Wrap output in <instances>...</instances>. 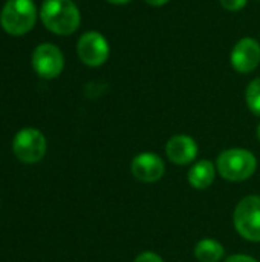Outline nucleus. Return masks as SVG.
Instances as JSON below:
<instances>
[{"instance_id":"nucleus-1","label":"nucleus","mask_w":260,"mask_h":262,"mask_svg":"<svg viewBox=\"0 0 260 262\" xmlns=\"http://www.w3.org/2000/svg\"><path fill=\"white\" fill-rule=\"evenodd\" d=\"M40 18L46 29L57 35L74 34L81 21L80 11L72 0H44Z\"/></svg>"},{"instance_id":"nucleus-2","label":"nucleus","mask_w":260,"mask_h":262,"mask_svg":"<svg viewBox=\"0 0 260 262\" xmlns=\"http://www.w3.org/2000/svg\"><path fill=\"white\" fill-rule=\"evenodd\" d=\"M257 167L256 157L247 149H227L224 150L216 161L218 173L233 183H241L253 177Z\"/></svg>"},{"instance_id":"nucleus-3","label":"nucleus","mask_w":260,"mask_h":262,"mask_svg":"<svg viewBox=\"0 0 260 262\" xmlns=\"http://www.w3.org/2000/svg\"><path fill=\"white\" fill-rule=\"evenodd\" d=\"M37 20V9L32 0H6L0 12V25L9 35L28 34Z\"/></svg>"},{"instance_id":"nucleus-4","label":"nucleus","mask_w":260,"mask_h":262,"mask_svg":"<svg viewBox=\"0 0 260 262\" xmlns=\"http://www.w3.org/2000/svg\"><path fill=\"white\" fill-rule=\"evenodd\" d=\"M48 150V141L41 130L35 127H25L18 130L12 140V152L23 164L40 163Z\"/></svg>"},{"instance_id":"nucleus-5","label":"nucleus","mask_w":260,"mask_h":262,"mask_svg":"<svg viewBox=\"0 0 260 262\" xmlns=\"http://www.w3.org/2000/svg\"><path fill=\"white\" fill-rule=\"evenodd\" d=\"M234 227L238 233L251 243L260 241V196L250 195L239 201L234 210Z\"/></svg>"},{"instance_id":"nucleus-6","label":"nucleus","mask_w":260,"mask_h":262,"mask_svg":"<svg viewBox=\"0 0 260 262\" xmlns=\"http://www.w3.org/2000/svg\"><path fill=\"white\" fill-rule=\"evenodd\" d=\"M77 54L80 60L90 68H98L106 63L110 54L109 43L101 32L87 31L84 32L77 43Z\"/></svg>"},{"instance_id":"nucleus-7","label":"nucleus","mask_w":260,"mask_h":262,"mask_svg":"<svg viewBox=\"0 0 260 262\" xmlns=\"http://www.w3.org/2000/svg\"><path fill=\"white\" fill-rule=\"evenodd\" d=\"M32 68L41 78L52 80L63 72V52L52 43H41L32 52Z\"/></svg>"},{"instance_id":"nucleus-8","label":"nucleus","mask_w":260,"mask_h":262,"mask_svg":"<svg viewBox=\"0 0 260 262\" xmlns=\"http://www.w3.org/2000/svg\"><path fill=\"white\" fill-rule=\"evenodd\" d=\"M230 63L239 74H250L260 64V45L253 37L241 38L231 49Z\"/></svg>"},{"instance_id":"nucleus-9","label":"nucleus","mask_w":260,"mask_h":262,"mask_svg":"<svg viewBox=\"0 0 260 262\" xmlns=\"http://www.w3.org/2000/svg\"><path fill=\"white\" fill-rule=\"evenodd\" d=\"M132 175L141 183H156L164 177L166 166L159 155L153 152H143L132 160Z\"/></svg>"},{"instance_id":"nucleus-10","label":"nucleus","mask_w":260,"mask_h":262,"mask_svg":"<svg viewBox=\"0 0 260 262\" xmlns=\"http://www.w3.org/2000/svg\"><path fill=\"white\" fill-rule=\"evenodd\" d=\"M166 154L173 164L185 166L198 157V144L188 135H175L167 141Z\"/></svg>"},{"instance_id":"nucleus-11","label":"nucleus","mask_w":260,"mask_h":262,"mask_svg":"<svg viewBox=\"0 0 260 262\" xmlns=\"http://www.w3.org/2000/svg\"><path fill=\"white\" fill-rule=\"evenodd\" d=\"M216 172L218 170L213 163H210L207 160H201V161L195 163L192 166V169L188 170V183L192 187H195L198 190H204L213 184Z\"/></svg>"},{"instance_id":"nucleus-12","label":"nucleus","mask_w":260,"mask_h":262,"mask_svg":"<svg viewBox=\"0 0 260 262\" xmlns=\"http://www.w3.org/2000/svg\"><path fill=\"white\" fill-rule=\"evenodd\" d=\"M224 246L213 239L204 238L195 247V258L199 262H219L224 256Z\"/></svg>"},{"instance_id":"nucleus-13","label":"nucleus","mask_w":260,"mask_h":262,"mask_svg":"<svg viewBox=\"0 0 260 262\" xmlns=\"http://www.w3.org/2000/svg\"><path fill=\"white\" fill-rule=\"evenodd\" d=\"M245 101H247V106L250 107V111L260 117V77L259 78H254L247 91H245Z\"/></svg>"},{"instance_id":"nucleus-14","label":"nucleus","mask_w":260,"mask_h":262,"mask_svg":"<svg viewBox=\"0 0 260 262\" xmlns=\"http://www.w3.org/2000/svg\"><path fill=\"white\" fill-rule=\"evenodd\" d=\"M219 2H221L224 9L231 11V12H238V11H242L247 6L248 0H219Z\"/></svg>"},{"instance_id":"nucleus-15","label":"nucleus","mask_w":260,"mask_h":262,"mask_svg":"<svg viewBox=\"0 0 260 262\" xmlns=\"http://www.w3.org/2000/svg\"><path fill=\"white\" fill-rule=\"evenodd\" d=\"M133 262H164V259L153 252H143L135 258Z\"/></svg>"},{"instance_id":"nucleus-16","label":"nucleus","mask_w":260,"mask_h":262,"mask_svg":"<svg viewBox=\"0 0 260 262\" xmlns=\"http://www.w3.org/2000/svg\"><path fill=\"white\" fill-rule=\"evenodd\" d=\"M225 262H257L254 258L248 256V255H233L230 258H227Z\"/></svg>"},{"instance_id":"nucleus-17","label":"nucleus","mask_w":260,"mask_h":262,"mask_svg":"<svg viewBox=\"0 0 260 262\" xmlns=\"http://www.w3.org/2000/svg\"><path fill=\"white\" fill-rule=\"evenodd\" d=\"M146 3H149V5H152V6H164V5H167L170 0H144Z\"/></svg>"},{"instance_id":"nucleus-18","label":"nucleus","mask_w":260,"mask_h":262,"mask_svg":"<svg viewBox=\"0 0 260 262\" xmlns=\"http://www.w3.org/2000/svg\"><path fill=\"white\" fill-rule=\"evenodd\" d=\"M112 5H126V3H130L132 0H106Z\"/></svg>"},{"instance_id":"nucleus-19","label":"nucleus","mask_w":260,"mask_h":262,"mask_svg":"<svg viewBox=\"0 0 260 262\" xmlns=\"http://www.w3.org/2000/svg\"><path fill=\"white\" fill-rule=\"evenodd\" d=\"M257 138H259V141H260V124L257 126Z\"/></svg>"}]
</instances>
